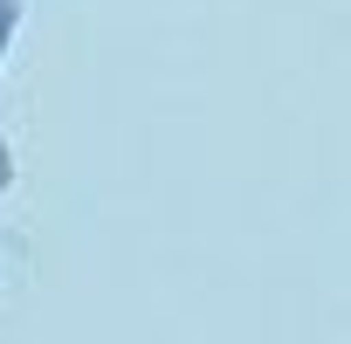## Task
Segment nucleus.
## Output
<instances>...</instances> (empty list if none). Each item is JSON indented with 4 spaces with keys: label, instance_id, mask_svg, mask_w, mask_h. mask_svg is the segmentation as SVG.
<instances>
[{
    "label": "nucleus",
    "instance_id": "obj_1",
    "mask_svg": "<svg viewBox=\"0 0 351 344\" xmlns=\"http://www.w3.org/2000/svg\"><path fill=\"white\" fill-rule=\"evenodd\" d=\"M0 35H8V14H0Z\"/></svg>",
    "mask_w": 351,
    "mask_h": 344
}]
</instances>
